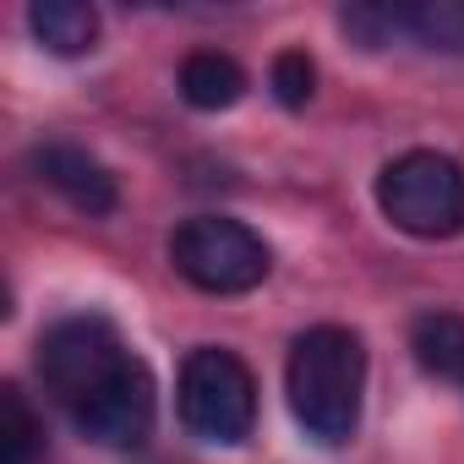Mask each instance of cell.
I'll list each match as a JSON object with an SVG mask.
<instances>
[{
	"instance_id": "obj_3",
	"label": "cell",
	"mask_w": 464,
	"mask_h": 464,
	"mask_svg": "<svg viewBox=\"0 0 464 464\" xmlns=\"http://www.w3.org/2000/svg\"><path fill=\"white\" fill-rule=\"evenodd\" d=\"M175 410H180V426L197 442L236 448L257 426V377H252V366L236 350L202 344V350H191L180 361Z\"/></svg>"
},
{
	"instance_id": "obj_1",
	"label": "cell",
	"mask_w": 464,
	"mask_h": 464,
	"mask_svg": "<svg viewBox=\"0 0 464 464\" xmlns=\"http://www.w3.org/2000/svg\"><path fill=\"white\" fill-rule=\"evenodd\" d=\"M285 399L295 426L339 448L361 431V404H366V344L344 323H317L290 344L285 361Z\"/></svg>"
},
{
	"instance_id": "obj_9",
	"label": "cell",
	"mask_w": 464,
	"mask_h": 464,
	"mask_svg": "<svg viewBox=\"0 0 464 464\" xmlns=\"http://www.w3.org/2000/svg\"><path fill=\"white\" fill-rule=\"evenodd\" d=\"M28 28L50 55H88L99 44V12L82 0H34Z\"/></svg>"
},
{
	"instance_id": "obj_10",
	"label": "cell",
	"mask_w": 464,
	"mask_h": 464,
	"mask_svg": "<svg viewBox=\"0 0 464 464\" xmlns=\"http://www.w3.org/2000/svg\"><path fill=\"white\" fill-rule=\"evenodd\" d=\"M410 350L426 377L464 382V317L459 312H420L410 328Z\"/></svg>"
},
{
	"instance_id": "obj_12",
	"label": "cell",
	"mask_w": 464,
	"mask_h": 464,
	"mask_svg": "<svg viewBox=\"0 0 464 464\" xmlns=\"http://www.w3.org/2000/svg\"><path fill=\"white\" fill-rule=\"evenodd\" d=\"M39 453H44V426L23 399V388L6 382L0 388V464H39Z\"/></svg>"
},
{
	"instance_id": "obj_7",
	"label": "cell",
	"mask_w": 464,
	"mask_h": 464,
	"mask_svg": "<svg viewBox=\"0 0 464 464\" xmlns=\"http://www.w3.org/2000/svg\"><path fill=\"white\" fill-rule=\"evenodd\" d=\"M28 164H34V175L55 191V197H66L77 213H88V218H104V213H115V202H121V191H115V175L88 153V148H77V142H39L34 153H28Z\"/></svg>"
},
{
	"instance_id": "obj_4",
	"label": "cell",
	"mask_w": 464,
	"mask_h": 464,
	"mask_svg": "<svg viewBox=\"0 0 464 464\" xmlns=\"http://www.w3.org/2000/svg\"><path fill=\"white\" fill-rule=\"evenodd\" d=\"M169 263L202 295H246L268 279L274 252L252 224L224 213H197L169 236Z\"/></svg>"
},
{
	"instance_id": "obj_14",
	"label": "cell",
	"mask_w": 464,
	"mask_h": 464,
	"mask_svg": "<svg viewBox=\"0 0 464 464\" xmlns=\"http://www.w3.org/2000/svg\"><path fill=\"white\" fill-rule=\"evenodd\" d=\"M339 28H344L361 50H382L393 34H404L399 6H344V12H339Z\"/></svg>"
},
{
	"instance_id": "obj_13",
	"label": "cell",
	"mask_w": 464,
	"mask_h": 464,
	"mask_svg": "<svg viewBox=\"0 0 464 464\" xmlns=\"http://www.w3.org/2000/svg\"><path fill=\"white\" fill-rule=\"evenodd\" d=\"M268 88L285 110H306L312 93H317V61L306 50H279L274 66H268Z\"/></svg>"
},
{
	"instance_id": "obj_2",
	"label": "cell",
	"mask_w": 464,
	"mask_h": 464,
	"mask_svg": "<svg viewBox=\"0 0 464 464\" xmlns=\"http://www.w3.org/2000/svg\"><path fill=\"white\" fill-rule=\"evenodd\" d=\"M377 208L415 241H453L464 229V164L437 148H410L382 164Z\"/></svg>"
},
{
	"instance_id": "obj_6",
	"label": "cell",
	"mask_w": 464,
	"mask_h": 464,
	"mask_svg": "<svg viewBox=\"0 0 464 464\" xmlns=\"http://www.w3.org/2000/svg\"><path fill=\"white\" fill-rule=\"evenodd\" d=\"M153 393H159V388H153L148 361L131 355L93 399H82V404L72 410V420H77V431H82L88 442L115 448V453H131V448H142V442L153 437V415H159V399H153Z\"/></svg>"
},
{
	"instance_id": "obj_5",
	"label": "cell",
	"mask_w": 464,
	"mask_h": 464,
	"mask_svg": "<svg viewBox=\"0 0 464 464\" xmlns=\"http://www.w3.org/2000/svg\"><path fill=\"white\" fill-rule=\"evenodd\" d=\"M131 361L121 328L99 312H77V317H61L55 328H44L39 339V377L44 388L55 393V404L72 415L82 399H93L121 366Z\"/></svg>"
},
{
	"instance_id": "obj_8",
	"label": "cell",
	"mask_w": 464,
	"mask_h": 464,
	"mask_svg": "<svg viewBox=\"0 0 464 464\" xmlns=\"http://www.w3.org/2000/svg\"><path fill=\"white\" fill-rule=\"evenodd\" d=\"M241 93H246V72H241L236 55H224V50H191L180 61V99L191 110L218 115V110L236 104Z\"/></svg>"
},
{
	"instance_id": "obj_11",
	"label": "cell",
	"mask_w": 464,
	"mask_h": 464,
	"mask_svg": "<svg viewBox=\"0 0 464 464\" xmlns=\"http://www.w3.org/2000/svg\"><path fill=\"white\" fill-rule=\"evenodd\" d=\"M399 23L420 50H464V0H410V6H399Z\"/></svg>"
}]
</instances>
